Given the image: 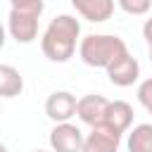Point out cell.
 <instances>
[{"label":"cell","instance_id":"cell-6","mask_svg":"<svg viewBox=\"0 0 152 152\" xmlns=\"http://www.w3.org/2000/svg\"><path fill=\"white\" fill-rule=\"evenodd\" d=\"M76 95L69 90H55L52 95H48L45 100V114L50 121L55 124H64L71 116H76Z\"/></svg>","mask_w":152,"mask_h":152},{"label":"cell","instance_id":"cell-1","mask_svg":"<svg viewBox=\"0 0 152 152\" xmlns=\"http://www.w3.org/2000/svg\"><path fill=\"white\" fill-rule=\"evenodd\" d=\"M78 40H81V21L71 14H57L40 38V50L50 62L64 64L74 57Z\"/></svg>","mask_w":152,"mask_h":152},{"label":"cell","instance_id":"cell-14","mask_svg":"<svg viewBox=\"0 0 152 152\" xmlns=\"http://www.w3.org/2000/svg\"><path fill=\"white\" fill-rule=\"evenodd\" d=\"M10 5L17 12H28V14H38V17L45 10V2L43 0H10Z\"/></svg>","mask_w":152,"mask_h":152},{"label":"cell","instance_id":"cell-10","mask_svg":"<svg viewBox=\"0 0 152 152\" xmlns=\"http://www.w3.org/2000/svg\"><path fill=\"white\" fill-rule=\"evenodd\" d=\"M71 5L83 19L93 24L107 21L114 14V0H71Z\"/></svg>","mask_w":152,"mask_h":152},{"label":"cell","instance_id":"cell-4","mask_svg":"<svg viewBox=\"0 0 152 152\" xmlns=\"http://www.w3.org/2000/svg\"><path fill=\"white\" fill-rule=\"evenodd\" d=\"M38 14H28V12H17V10H10V17H7V31L10 36L17 40V43H33L36 36H38Z\"/></svg>","mask_w":152,"mask_h":152},{"label":"cell","instance_id":"cell-7","mask_svg":"<svg viewBox=\"0 0 152 152\" xmlns=\"http://www.w3.org/2000/svg\"><path fill=\"white\" fill-rule=\"evenodd\" d=\"M104 71H107V78H109L112 86L128 88V86H133V83L138 81V76H140V64H138V59H135L131 52H126L124 57H119V59H116L112 66H107Z\"/></svg>","mask_w":152,"mask_h":152},{"label":"cell","instance_id":"cell-15","mask_svg":"<svg viewBox=\"0 0 152 152\" xmlns=\"http://www.w3.org/2000/svg\"><path fill=\"white\" fill-rule=\"evenodd\" d=\"M138 102L142 107H147L152 102V78H145L140 86H138Z\"/></svg>","mask_w":152,"mask_h":152},{"label":"cell","instance_id":"cell-9","mask_svg":"<svg viewBox=\"0 0 152 152\" xmlns=\"http://www.w3.org/2000/svg\"><path fill=\"white\" fill-rule=\"evenodd\" d=\"M107 97L104 95H97V93H90V95H83L78 102H76V116L88 124V126H95L100 124L102 114H104V107H107Z\"/></svg>","mask_w":152,"mask_h":152},{"label":"cell","instance_id":"cell-2","mask_svg":"<svg viewBox=\"0 0 152 152\" xmlns=\"http://www.w3.org/2000/svg\"><path fill=\"white\" fill-rule=\"evenodd\" d=\"M128 52L126 43L119 36H109V33H90L86 38L78 40V57L95 69H107L112 66L119 57H124Z\"/></svg>","mask_w":152,"mask_h":152},{"label":"cell","instance_id":"cell-3","mask_svg":"<svg viewBox=\"0 0 152 152\" xmlns=\"http://www.w3.org/2000/svg\"><path fill=\"white\" fill-rule=\"evenodd\" d=\"M100 124L104 128H109L112 133L124 135L131 128V124H133V107L128 102H124V100H114V102L109 100L107 107H104V114H102Z\"/></svg>","mask_w":152,"mask_h":152},{"label":"cell","instance_id":"cell-13","mask_svg":"<svg viewBox=\"0 0 152 152\" xmlns=\"http://www.w3.org/2000/svg\"><path fill=\"white\" fill-rule=\"evenodd\" d=\"M116 5L126 12V14H133V17H142L150 12L152 7V0H116Z\"/></svg>","mask_w":152,"mask_h":152},{"label":"cell","instance_id":"cell-12","mask_svg":"<svg viewBox=\"0 0 152 152\" xmlns=\"http://www.w3.org/2000/svg\"><path fill=\"white\" fill-rule=\"evenodd\" d=\"M128 152H152V124H138L126 140Z\"/></svg>","mask_w":152,"mask_h":152},{"label":"cell","instance_id":"cell-16","mask_svg":"<svg viewBox=\"0 0 152 152\" xmlns=\"http://www.w3.org/2000/svg\"><path fill=\"white\" fill-rule=\"evenodd\" d=\"M142 38H145V40H147V45L152 48V17L142 24Z\"/></svg>","mask_w":152,"mask_h":152},{"label":"cell","instance_id":"cell-18","mask_svg":"<svg viewBox=\"0 0 152 152\" xmlns=\"http://www.w3.org/2000/svg\"><path fill=\"white\" fill-rule=\"evenodd\" d=\"M145 109H147V114H150V116H152V102H150V104H147V107H145Z\"/></svg>","mask_w":152,"mask_h":152},{"label":"cell","instance_id":"cell-17","mask_svg":"<svg viewBox=\"0 0 152 152\" xmlns=\"http://www.w3.org/2000/svg\"><path fill=\"white\" fill-rule=\"evenodd\" d=\"M5 40H7V31H5V26L0 24V50H2V45H5Z\"/></svg>","mask_w":152,"mask_h":152},{"label":"cell","instance_id":"cell-20","mask_svg":"<svg viewBox=\"0 0 152 152\" xmlns=\"http://www.w3.org/2000/svg\"><path fill=\"white\" fill-rule=\"evenodd\" d=\"M33 152H48V150H33Z\"/></svg>","mask_w":152,"mask_h":152},{"label":"cell","instance_id":"cell-22","mask_svg":"<svg viewBox=\"0 0 152 152\" xmlns=\"http://www.w3.org/2000/svg\"><path fill=\"white\" fill-rule=\"evenodd\" d=\"M0 114H2V112H0Z\"/></svg>","mask_w":152,"mask_h":152},{"label":"cell","instance_id":"cell-5","mask_svg":"<svg viewBox=\"0 0 152 152\" xmlns=\"http://www.w3.org/2000/svg\"><path fill=\"white\" fill-rule=\"evenodd\" d=\"M50 147H52V152H81V147H83L81 128L69 121L55 124V128L50 131Z\"/></svg>","mask_w":152,"mask_h":152},{"label":"cell","instance_id":"cell-11","mask_svg":"<svg viewBox=\"0 0 152 152\" xmlns=\"http://www.w3.org/2000/svg\"><path fill=\"white\" fill-rule=\"evenodd\" d=\"M24 90V76L12 64H0V97H17Z\"/></svg>","mask_w":152,"mask_h":152},{"label":"cell","instance_id":"cell-21","mask_svg":"<svg viewBox=\"0 0 152 152\" xmlns=\"http://www.w3.org/2000/svg\"><path fill=\"white\" fill-rule=\"evenodd\" d=\"M150 62H152V48H150Z\"/></svg>","mask_w":152,"mask_h":152},{"label":"cell","instance_id":"cell-8","mask_svg":"<svg viewBox=\"0 0 152 152\" xmlns=\"http://www.w3.org/2000/svg\"><path fill=\"white\" fill-rule=\"evenodd\" d=\"M119 140L121 135L112 133L102 124H95L90 126V133L83 138L81 152H119Z\"/></svg>","mask_w":152,"mask_h":152},{"label":"cell","instance_id":"cell-19","mask_svg":"<svg viewBox=\"0 0 152 152\" xmlns=\"http://www.w3.org/2000/svg\"><path fill=\"white\" fill-rule=\"evenodd\" d=\"M0 152H10V150H7V147H5L2 142H0Z\"/></svg>","mask_w":152,"mask_h":152}]
</instances>
